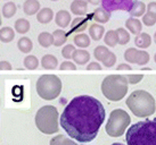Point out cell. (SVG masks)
Returning a JSON list of instances; mask_svg holds the SVG:
<instances>
[{
	"label": "cell",
	"instance_id": "obj_1",
	"mask_svg": "<svg viewBox=\"0 0 156 145\" xmlns=\"http://www.w3.org/2000/svg\"><path fill=\"white\" fill-rule=\"evenodd\" d=\"M105 113L99 100L90 95H79L65 107L59 121L69 136L80 143H89L98 135Z\"/></svg>",
	"mask_w": 156,
	"mask_h": 145
},
{
	"label": "cell",
	"instance_id": "obj_2",
	"mask_svg": "<svg viewBox=\"0 0 156 145\" xmlns=\"http://www.w3.org/2000/svg\"><path fill=\"white\" fill-rule=\"evenodd\" d=\"M126 141L128 145H156V118L139 121L129 127Z\"/></svg>",
	"mask_w": 156,
	"mask_h": 145
},
{
	"label": "cell",
	"instance_id": "obj_3",
	"mask_svg": "<svg viewBox=\"0 0 156 145\" xmlns=\"http://www.w3.org/2000/svg\"><path fill=\"white\" fill-rule=\"evenodd\" d=\"M126 106L136 117L145 118L152 116L156 110L155 99L144 90L133 91L126 99Z\"/></svg>",
	"mask_w": 156,
	"mask_h": 145
},
{
	"label": "cell",
	"instance_id": "obj_4",
	"mask_svg": "<svg viewBox=\"0 0 156 145\" xmlns=\"http://www.w3.org/2000/svg\"><path fill=\"white\" fill-rule=\"evenodd\" d=\"M128 81L123 75H108L101 82V93L109 101L117 102L126 96Z\"/></svg>",
	"mask_w": 156,
	"mask_h": 145
},
{
	"label": "cell",
	"instance_id": "obj_5",
	"mask_svg": "<svg viewBox=\"0 0 156 145\" xmlns=\"http://www.w3.org/2000/svg\"><path fill=\"white\" fill-rule=\"evenodd\" d=\"M35 126L41 133L51 135L58 132V110L54 106L40 108L35 115Z\"/></svg>",
	"mask_w": 156,
	"mask_h": 145
},
{
	"label": "cell",
	"instance_id": "obj_6",
	"mask_svg": "<svg viewBox=\"0 0 156 145\" xmlns=\"http://www.w3.org/2000/svg\"><path fill=\"white\" fill-rule=\"evenodd\" d=\"M35 89L40 98L51 101L61 94L62 82L56 75H42L38 78Z\"/></svg>",
	"mask_w": 156,
	"mask_h": 145
},
{
	"label": "cell",
	"instance_id": "obj_7",
	"mask_svg": "<svg viewBox=\"0 0 156 145\" xmlns=\"http://www.w3.org/2000/svg\"><path fill=\"white\" fill-rule=\"evenodd\" d=\"M131 118L126 111L115 109L111 112L108 121L106 124V133L112 137L122 136L126 129L129 127Z\"/></svg>",
	"mask_w": 156,
	"mask_h": 145
},
{
	"label": "cell",
	"instance_id": "obj_8",
	"mask_svg": "<svg viewBox=\"0 0 156 145\" xmlns=\"http://www.w3.org/2000/svg\"><path fill=\"white\" fill-rule=\"evenodd\" d=\"M94 56H95L96 59L100 61V62H103L105 67H107V68L113 67L116 62L115 53H113L108 48L105 47V46H98L97 48H95Z\"/></svg>",
	"mask_w": 156,
	"mask_h": 145
},
{
	"label": "cell",
	"instance_id": "obj_9",
	"mask_svg": "<svg viewBox=\"0 0 156 145\" xmlns=\"http://www.w3.org/2000/svg\"><path fill=\"white\" fill-rule=\"evenodd\" d=\"M124 59L129 64H137L139 66H144L148 64L151 58H149V53H147L146 51H141L136 48H129L124 52Z\"/></svg>",
	"mask_w": 156,
	"mask_h": 145
},
{
	"label": "cell",
	"instance_id": "obj_10",
	"mask_svg": "<svg viewBox=\"0 0 156 145\" xmlns=\"http://www.w3.org/2000/svg\"><path fill=\"white\" fill-rule=\"evenodd\" d=\"M133 0H101V8L105 9L109 14L116 10H126L129 12L133 5Z\"/></svg>",
	"mask_w": 156,
	"mask_h": 145
},
{
	"label": "cell",
	"instance_id": "obj_11",
	"mask_svg": "<svg viewBox=\"0 0 156 145\" xmlns=\"http://www.w3.org/2000/svg\"><path fill=\"white\" fill-rule=\"evenodd\" d=\"M89 25V22H88V18L84 17H76L74 18L73 21L71 22V33H81L86 30Z\"/></svg>",
	"mask_w": 156,
	"mask_h": 145
},
{
	"label": "cell",
	"instance_id": "obj_12",
	"mask_svg": "<svg viewBox=\"0 0 156 145\" xmlns=\"http://www.w3.org/2000/svg\"><path fill=\"white\" fill-rule=\"evenodd\" d=\"M56 24L58 25V27H67L72 22V17H71V14L67 10H59L57 12V14L54 17Z\"/></svg>",
	"mask_w": 156,
	"mask_h": 145
},
{
	"label": "cell",
	"instance_id": "obj_13",
	"mask_svg": "<svg viewBox=\"0 0 156 145\" xmlns=\"http://www.w3.org/2000/svg\"><path fill=\"white\" fill-rule=\"evenodd\" d=\"M72 59L74 60V64L78 65H86L90 60V53L83 49H79L73 52V56H72Z\"/></svg>",
	"mask_w": 156,
	"mask_h": 145
},
{
	"label": "cell",
	"instance_id": "obj_14",
	"mask_svg": "<svg viewBox=\"0 0 156 145\" xmlns=\"http://www.w3.org/2000/svg\"><path fill=\"white\" fill-rule=\"evenodd\" d=\"M126 27L128 31L134 35H138L141 33L143 30V23L139 21L138 18H128L126 22Z\"/></svg>",
	"mask_w": 156,
	"mask_h": 145
},
{
	"label": "cell",
	"instance_id": "obj_15",
	"mask_svg": "<svg viewBox=\"0 0 156 145\" xmlns=\"http://www.w3.org/2000/svg\"><path fill=\"white\" fill-rule=\"evenodd\" d=\"M54 12L51 8H42L37 14V21L41 24H48L54 19Z\"/></svg>",
	"mask_w": 156,
	"mask_h": 145
},
{
	"label": "cell",
	"instance_id": "obj_16",
	"mask_svg": "<svg viewBox=\"0 0 156 145\" xmlns=\"http://www.w3.org/2000/svg\"><path fill=\"white\" fill-rule=\"evenodd\" d=\"M23 10L26 15H35L40 10V2L38 0H26L23 5Z\"/></svg>",
	"mask_w": 156,
	"mask_h": 145
},
{
	"label": "cell",
	"instance_id": "obj_17",
	"mask_svg": "<svg viewBox=\"0 0 156 145\" xmlns=\"http://www.w3.org/2000/svg\"><path fill=\"white\" fill-rule=\"evenodd\" d=\"M104 32H105V27L100 24H91L89 26V35L91 36V39L94 41H99L100 39L104 36Z\"/></svg>",
	"mask_w": 156,
	"mask_h": 145
},
{
	"label": "cell",
	"instance_id": "obj_18",
	"mask_svg": "<svg viewBox=\"0 0 156 145\" xmlns=\"http://www.w3.org/2000/svg\"><path fill=\"white\" fill-rule=\"evenodd\" d=\"M134 44L138 48H140V49L149 48V46L152 44V38L147 33H139L134 38Z\"/></svg>",
	"mask_w": 156,
	"mask_h": 145
},
{
	"label": "cell",
	"instance_id": "obj_19",
	"mask_svg": "<svg viewBox=\"0 0 156 145\" xmlns=\"http://www.w3.org/2000/svg\"><path fill=\"white\" fill-rule=\"evenodd\" d=\"M88 9V5L86 1H78L74 0L73 2L71 4V12L76 15V16H83L86 15Z\"/></svg>",
	"mask_w": 156,
	"mask_h": 145
},
{
	"label": "cell",
	"instance_id": "obj_20",
	"mask_svg": "<svg viewBox=\"0 0 156 145\" xmlns=\"http://www.w3.org/2000/svg\"><path fill=\"white\" fill-rule=\"evenodd\" d=\"M146 10H147V7H146V5L144 4L143 1H134L132 7L129 10V13L133 17H140V16L145 15Z\"/></svg>",
	"mask_w": 156,
	"mask_h": 145
},
{
	"label": "cell",
	"instance_id": "obj_21",
	"mask_svg": "<svg viewBox=\"0 0 156 145\" xmlns=\"http://www.w3.org/2000/svg\"><path fill=\"white\" fill-rule=\"evenodd\" d=\"M41 66L44 67V69H56L57 66H58V60L55 56L52 55H44L41 59Z\"/></svg>",
	"mask_w": 156,
	"mask_h": 145
},
{
	"label": "cell",
	"instance_id": "obj_22",
	"mask_svg": "<svg viewBox=\"0 0 156 145\" xmlns=\"http://www.w3.org/2000/svg\"><path fill=\"white\" fill-rule=\"evenodd\" d=\"M109 18H111V14L108 12H106L105 9H103L101 7L95 9V12H94V19L97 23L105 24V23H107L109 21Z\"/></svg>",
	"mask_w": 156,
	"mask_h": 145
},
{
	"label": "cell",
	"instance_id": "obj_23",
	"mask_svg": "<svg viewBox=\"0 0 156 145\" xmlns=\"http://www.w3.org/2000/svg\"><path fill=\"white\" fill-rule=\"evenodd\" d=\"M15 38V32L12 27L9 26H5L0 30V41L4 43L12 42Z\"/></svg>",
	"mask_w": 156,
	"mask_h": 145
},
{
	"label": "cell",
	"instance_id": "obj_24",
	"mask_svg": "<svg viewBox=\"0 0 156 145\" xmlns=\"http://www.w3.org/2000/svg\"><path fill=\"white\" fill-rule=\"evenodd\" d=\"M74 44L76 47L81 48H88L90 46V38L88 36L87 34H83V33H79V34H75L73 38Z\"/></svg>",
	"mask_w": 156,
	"mask_h": 145
},
{
	"label": "cell",
	"instance_id": "obj_25",
	"mask_svg": "<svg viewBox=\"0 0 156 145\" xmlns=\"http://www.w3.org/2000/svg\"><path fill=\"white\" fill-rule=\"evenodd\" d=\"M52 36H54V46H56V47L64 46L66 40H67V34H66V32L64 30L54 31Z\"/></svg>",
	"mask_w": 156,
	"mask_h": 145
},
{
	"label": "cell",
	"instance_id": "obj_26",
	"mask_svg": "<svg viewBox=\"0 0 156 145\" xmlns=\"http://www.w3.org/2000/svg\"><path fill=\"white\" fill-rule=\"evenodd\" d=\"M15 31L20 33V34H25L30 31V22L25 19V18H20L15 22Z\"/></svg>",
	"mask_w": 156,
	"mask_h": 145
},
{
	"label": "cell",
	"instance_id": "obj_27",
	"mask_svg": "<svg viewBox=\"0 0 156 145\" xmlns=\"http://www.w3.org/2000/svg\"><path fill=\"white\" fill-rule=\"evenodd\" d=\"M17 48L20 49V51L23 52V53H29L33 49V43H32V41L29 38L23 36V38H21L18 40Z\"/></svg>",
	"mask_w": 156,
	"mask_h": 145
},
{
	"label": "cell",
	"instance_id": "obj_28",
	"mask_svg": "<svg viewBox=\"0 0 156 145\" xmlns=\"http://www.w3.org/2000/svg\"><path fill=\"white\" fill-rule=\"evenodd\" d=\"M38 42H39L41 47L49 48L54 44V36H52V34L48 33V32H42L38 36Z\"/></svg>",
	"mask_w": 156,
	"mask_h": 145
},
{
	"label": "cell",
	"instance_id": "obj_29",
	"mask_svg": "<svg viewBox=\"0 0 156 145\" xmlns=\"http://www.w3.org/2000/svg\"><path fill=\"white\" fill-rule=\"evenodd\" d=\"M16 12H17V7L12 1H8L2 6V15L5 18H12L16 14Z\"/></svg>",
	"mask_w": 156,
	"mask_h": 145
},
{
	"label": "cell",
	"instance_id": "obj_30",
	"mask_svg": "<svg viewBox=\"0 0 156 145\" xmlns=\"http://www.w3.org/2000/svg\"><path fill=\"white\" fill-rule=\"evenodd\" d=\"M104 42L106 46L108 47L114 48L119 43V40H117V34H116V31H108L104 36Z\"/></svg>",
	"mask_w": 156,
	"mask_h": 145
},
{
	"label": "cell",
	"instance_id": "obj_31",
	"mask_svg": "<svg viewBox=\"0 0 156 145\" xmlns=\"http://www.w3.org/2000/svg\"><path fill=\"white\" fill-rule=\"evenodd\" d=\"M50 145H78V144L74 141H72V140L67 138L66 136H64V135L59 134V135L55 136L54 138H51Z\"/></svg>",
	"mask_w": 156,
	"mask_h": 145
},
{
	"label": "cell",
	"instance_id": "obj_32",
	"mask_svg": "<svg viewBox=\"0 0 156 145\" xmlns=\"http://www.w3.org/2000/svg\"><path fill=\"white\" fill-rule=\"evenodd\" d=\"M116 31V34H117V40H119V44H121V46H126V43L130 41V34H129V32L126 30V29H123V27H120V29H117Z\"/></svg>",
	"mask_w": 156,
	"mask_h": 145
},
{
	"label": "cell",
	"instance_id": "obj_33",
	"mask_svg": "<svg viewBox=\"0 0 156 145\" xmlns=\"http://www.w3.org/2000/svg\"><path fill=\"white\" fill-rule=\"evenodd\" d=\"M24 66H25L26 69L34 70L39 66V60H38V58L35 56H26L25 59H24Z\"/></svg>",
	"mask_w": 156,
	"mask_h": 145
},
{
	"label": "cell",
	"instance_id": "obj_34",
	"mask_svg": "<svg viewBox=\"0 0 156 145\" xmlns=\"http://www.w3.org/2000/svg\"><path fill=\"white\" fill-rule=\"evenodd\" d=\"M143 23L146 26H153L156 24V15L153 13H145V15L143 16Z\"/></svg>",
	"mask_w": 156,
	"mask_h": 145
},
{
	"label": "cell",
	"instance_id": "obj_35",
	"mask_svg": "<svg viewBox=\"0 0 156 145\" xmlns=\"http://www.w3.org/2000/svg\"><path fill=\"white\" fill-rule=\"evenodd\" d=\"M75 51V47L72 46V44H66L64 46L63 50H62V56L65 58V59H71L72 56H73V52Z\"/></svg>",
	"mask_w": 156,
	"mask_h": 145
},
{
	"label": "cell",
	"instance_id": "obj_36",
	"mask_svg": "<svg viewBox=\"0 0 156 145\" xmlns=\"http://www.w3.org/2000/svg\"><path fill=\"white\" fill-rule=\"evenodd\" d=\"M59 69H61V70H75V69H76V66H75V64L72 62V61L65 60V61H63L61 64Z\"/></svg>",
	"mask_w": 156,
	"mask_h": 145
},
{
	"label": "cell",
	"instance_id": "obj_37",
	"mask_svg": "<svg viewBox=\"0 0 156 145\" xmlns=\"http://www.w3.org/2000/svg\"><path fill=\"white\" fill-rule=\"evenodd\" d=\"M126 77V81H128V83L129 84H138L139 82L143 79L144 75H128Z\"/></svg>",
	"mask_w": 156,
	"mask_h": 145
},
{
	"label": "cell",
	"instance_id": "obj_38",
	"mask_svg": "<svg viewBox=\"0 0 156 145\" xmlns=\"http://www.w3.org/2000/svg\"><path fill=\"white\" fill-rule=\"evenodd\" d=\"M101 65L98 64L97 61H92V62H90V64L87 66V69L88 70H101Z\"/></svg>",
	"mask_w": 156,
	"mask_h": 145
},
{
	"label": "cell",
	"instance_id": "obj_39",
	"mask_svg": "<svg viewBox=\"0 0 156 145\" xmlns=\"http://www.w3.org/2000/svg\"><path fill=\"white\" fill-rule=\"evenodd\" d=\"M146 7H147V12L155 14V15H156V2H155V1H152V2H149V4H148Z\"/></svg>",
	"mask_w": 156,
	"mask_h": 145
},
{
	"label": "cell",
	"instance_id": "obj_40",
	"mask_svg": "<svg viewBox=\"0 0 156 145\" xmlns=\"http://www.w3.org/2000/svg\"><path fill=\"white\" fill-rule=\"evenodd\" d=\"M0 69L1 70H12V65L8 61H1L0 62Z\"/></svg>",
	"mask_w": 156,
	"mask_h": 145
},
{
	"label": "cell",
	"instance_id": "obj_41",
	"mask_svg": "<svg viewBox=\"0 0 156 145\" xmlns=\"http://www.w3.org/2000/svg\"><path fill=\"white\" fill-rule=\"evenodd\" d=\"M117 70H131V66L128 64H121L117 66Z\"/></svg>",
	"mask_w": 156,
	"mask_h": 145
},
{
	"label": "cell",
	"instance_id": "obj_42",
	"mask_svg": "<svg viewBox=\"0 0 156 145\" xmlns=\"http://www.w3.org/2000/svg\"><path fill=\"white\" fill-rule=\"evenodd\" d=\"M101 0H88V2H90L91 5H99Z\"/></svg>",
	"mask_w": 156,
	"mask_h": 145
},
{
	"label": "cell",
	"instance_id": "obj_43",
	"mask_svg": "<svg viewBox=\"0 0 156 145\" xmlns=\"http://www.w3.org/2000/svg\"><path fill=\"white\" fill-rule=\"evenodd\" d=\"M112 145H123V144L122 143H113Z\"/></svg>",
	"mask_w": 156,
	"mask_h": 145
},
{
	"label": "cell",
	"instance_id": "obj_44",
	"mask_svg": "<svg viewBox=\"0 0 156 145\" xmlns=\"http://www.w3.org/2000/svg\"><path fill=\"white\" fill-rule=\"evenodd\" d=\"M154 42L156 43V33H155V34H154Z\"/></svg>",
	"mask_w": 156,
	"mask_h": 145
},
{
	"label": "cell",
	"instance_id": "obj_45",
	"mask_svg": "<svg viewBox=\"0 0 156 145\" xmlns=\"http://www.w3.org/2000/svg\"><path fill=\"white\" fill-rule=\"evenodd\" d=\"M78 1H86V2H88V0H78Z\"/></svg>",
	"mask_w": 156,
	"mask_h": 145
},
{
	"label": "cell",
	"instance_id": "obj_46",
	"mask_svg": "<svg viewBox=\"0 0 156 145\" xmlns=\"http://www.w3.org/2000/svg\"><path fill=\"white\" fill-rule=\"evenodd\" d=\"M154 60H155V62H156V53H155V56H154Z\"/></svg>",
	"mask_w": 156,
	"mask_h": 145
},
{
	"label": "cell",
	"instance_id": "obj_47",
	"mask_svg": "<svg viewBox=\"0 0 156 145\" xmlns=\"http://www.w3.org/2000/svg\"><path fill=\"white\" fill-rule=\"evenodd\" d=\"M51 1H57V0H51Z\"/></svg>",
	"mask_w": 156,
	"mask_h": 145
}]
</instances>
